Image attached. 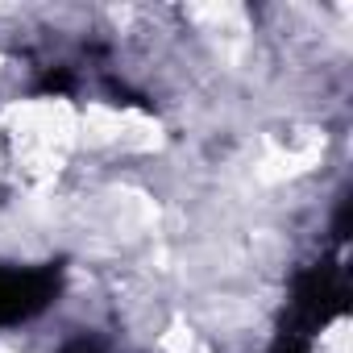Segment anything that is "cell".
Wrapping results in <instances>:
<instances>
[{
	"instance_id": "7a4b0ae2",
	"label": "cell",
	"mask_w": 353,
	"mask_h": 353,
	"mask_svg": "<svg viewBox=\"0 0 353 353\" xmlns=\"http://www.w3.org/2000/svg\"><path fill=\"white\" fill-rule=\"evenodd\" d=\"M59 295V270L38 266V270H9L0 266V324H21L50 307Z\"/></svg>"
},
{
	"instance_id": "3957f363",
	"label": "cell",
	"mask_w": 353,
	"mask_h": 353,
	"mask_svg": "<svg viewBox=\"0 0 353 353\" xmlns=\"http://www.w3.org/2000/svg\"><path fill=\"white\" fill-rule=\"evenodd\" d=\"M38 88H42V92H71V75H67V71H50Z\"/></svg>"
},
{
	"instance_id": "6da1fadb",
	"label": "cell",
	"mask_w": 353,
	"mask_h": 353,
	"mask_svg": "<svg viewBox=\"0 0 353 353\" xmlns=\"http://www.w3.org/2000/svg\"><path fill=\"white\" fill-rule=\"evenodd\" d=\"M345 274H341V266H332V262H324V266H312L307 274H299V283H295V320L287 324V328H295V332H312V328H320V324H328L332 316H341L345 312Z\"/></svg>"
},
{
	"instance_id": "277c9868",
	"label": "cell",
	"mask_w": 353,
	"mask_h": 353,
	"mask_svg": "<svg viewBox=\"0 0 353 353\" xmlns=\"http://www.w3.org/2000/svg\"><path fill=\"white\" fill-rule=\"evenodd\" d=\"M67 353H92V349H88V345H71Z\"/></svg>"
}]
</instances>
